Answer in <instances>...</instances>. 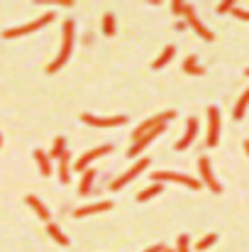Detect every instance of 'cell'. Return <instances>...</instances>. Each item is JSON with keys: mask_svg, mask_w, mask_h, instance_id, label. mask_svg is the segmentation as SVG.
Returning a JSON list of instances; mask_svg holds the SVG:
<instances>
[{"mask_svg": "<svg viewBox=\"0 0 249 252\" xmlns=\"http://www.w3.org/2000/svg\"><path fill=\"white\" fill-rule=\"evenodd\" d=\"M173 57H176V47H173V44H168V47H164V52H162V54H159V57L152 62V69H157V71H159V69H164V66L171 62V59H173Z\"/></svg>", "mask_w": 249, "mask_h": 252, "instance_id": "cell-20", "label": "cell"}, {"mask_svg": "<svg viewBox=\"0 0 249 252\" xmlns=\"http://www.w3.org/2000/svg\"><path fill=\"white\" fill-rule=\"evenodd\" d=\"M198 171H200V184L203 186H208L213 193H222V184L218 181V176H215V171L210 167V159L208 157H200L198 159Z\"/></svg>", "mask_w": 249, "mask_h": 252, "instance_id": "cell-7", "label": "cell"}, {"mask_svg": "<svg viewBox=\"0 0 249 252\" xmlns=\"http://www.w3.org/2000/svg\"><path fill=\"white\" fill-rule=\"evenodd\" d=\"M34 162H37L39 174H42L44 179L52 176V159H49V155H47L44 150H34Z\"/></svg>", "mask_w": 249, "mask_h": 252, "instance_id": "cell-18", "label": "cell"}, {"mask_svg": "<svg viewBox=\"0 0 249 252\" xmlns=\"http://www.w3.org/2000/svg\"><path fill=\"white\" fill-rule=\"evenodd\" d=\"M215 243H218V235H215V233H210V235H205V238H200V240L195 243V250H198V252H205L208 248H213Z\"/></svg>", "mask_w": 249, "mask_h": 252, "instance_id": "cell-25", "label": "cell"}, {"mask_svg": "<svg viewBox=\"0 0 249 252\" xmlns=\"http://www.w3.org/2000/svg\"><path fill=\"white\" fill-rule=\"evenodd\" d=\"M152 181H154V184H162V181H173V184H181V186H186V189H191V191L203 189V184H200V181H195L193 176L181 174V171H154V174H152Z\"/></svg>", "mask_w": 249, "mask_h": 252, "instance_id": "cell-2", "label": "cell"}, {"mask_svg": "<svg viewBox=\"0 0 249 252\" xmlns=\"http://www.w3.org/2000/svg\"><path fill=\"white\" fill-rule=\"evenodd\" d=\"M235 5H237L235 0H225V2H220V5H218V12H220V15H227V12H232V7H235Z\"/></svg>", "mask_w": 249, "mask_h": 252, "instance_id": "cell-27", "label": "cell"}, {"mask_svg": "<svg viewBox=\"0 0 249 252\" xmlns=\"http://www.w3.org/2000/svg\"><path fill=\"white\" fill-rule=\"evenodd\" d=\"M242 147H245V152L249 155V140H245V142H242Z\"/></svg>", "mask_w": 249, "mask_h": 252, "instance_id": "cell-33", "label": "cell"}, {"mask_svg": "<svg viewBox=\"0 0 249 252\" xmlns=\"http://www.w3.org/2000/svg\"><path fill=\"white\" fill-rule=\"evenodd\" d=\"M54 20V12H44L42 17H37L34 22H27V25H22V27H10V30H5L2 32V37L5 39H15V37H25V34H32V32H39L44 25H49Z\"/></svg>", "mask_w": 249, "mask_h": 252, "instance_id": "cell-3", "label": "cell"}, {"mask_svg": "<svg viewBox=\"0 0 249 252\" xmlns=\"http://www.w3.org/2000/svg\"><path fill=\"white\" fill-rule=\"evenodd\" d=\"M183 7H186L183 0H173V2H171V10H173L176 15H183Z\"/></svg>", "mask_w": 249, "mask_h": 252, "instance_id": "cell-29", "label": "cell"}, {"mask_svg": "<svg viewBox=\"0 0 249 252\" xmlns=\"http://www.w3.org/2000/svg\"><path fill=\"white\" fill-rule=\"evenodd\" d=\"M108 152H112V145H100V147H95V150H90V152H85L81 159L74 164V169L76 171H85V169L90 167L98 157H103V155H108Z\"/></svg>", "mask_w": 249, "mask_h": 252, "instance_id": "cell-12", "label": "cell"}, {"mask_svg": "<svg viewBox=\"0 0 249 252\" xmlns=\"http://www.w3.org/2000/svg\"><path fill=\"white\" fill-rule=\"evenodd\" d=\"M183 74H188V76H205V66H200L195 57H186L183 59Z\"/></svg>", "mask_w": 249, "mask_h": 252, "instance_id": "cell-19", "label": "cell"}, {"mask_svg": "<svg viewBox=\"0 0 249 252\" xmlns=\"http://www.w3.org/2000/svg\"><path fill=\"white\" fill-rule=\"evenodd\" d=\"M103 32H105L108 37H112V34L117 32V27H115V15H112V12H105V15H103Z\"/></svg>", "mask_w": 249, "mask_h": 252, "instance_id": "cell-24", "label": "cell"}, {"mask_svg": "<svg viewBox=\"0 0 249 252\" xmlns=\"http://www.w3.org/2000/svg\"><path fill=\"white\" fill-rule=\"evenodd\" d=\"M173 252H191V238H188L186 233L178 235V240H176V250Z\"/></svg>", "mask_w": 249, "mask_h": 252, "instance_id": "cell-26", "label": "cell"}, {"mask_svg": "<svg viewBox=\"0 0 249 252\" xmlns=\"http://www.w3.org/2000/svg\"><path fill=\"white\" fill-rule=\"evenodd\" d=\"M47 235H49V238H52L56 245H61V248H69V243H71V240L66 238V233H64V230H61V228H59L54 220H49V223H47Z\"/></svg>", "mask_w": 249, "mask_h": 252, "instance_id": "cell-16", "label": "cell"}, {"mask_svg": "<svg viewBox=\"0 0 249 252\" xmlns=\"http://www.w3.org/2000/svg\"><path fill=\"white\" fill-rule=\"evenodd\" d=\"M74 37H76V27H74V20H66L64 22V34H61V49L56 54V59L52 64H47V74H56L59 69H64V64L71 59L74 54Z\"/></svg>", "mask_w": 249, "mask_h": 252, "instance_id": "cell-1", "label": "cell"}, {"mask_svg": "<svg viewBox=\"0 0 249 252\" xmlns=\"http://www.w3.org/2000/svg\"><path fill=\"white\" fill-rule=\"evenodd\" d=\"M149 164H152V159H147V157H144V159H137V162L127 169L125 174H120L115 181H110V191H120V189H125V186H127L130 181H135L142 171H147V169H149Z\"/></svg>", "mask_w": 249, "mask_h": 252, "instance_id": "cell-4", "label": "cell"}, {"mask_svg": "<svg viewBox=\"0 0 249 252\" xmlns=\"http://www.w3.org/2000/svg\"><path fill=\"white\" fill-rule=\"evenodd\" d=\"M64 152H66V140H64V137H56V140H54V145H52V150H49L47 155H49V159L54 162V159H59Z\"/></svg>", "mask_w": 249, "mask_h": 252, "instance_id": "cell-23", "label": "cell"}, {"mask_svg": "<svg viewBox=\"0 0 249 252\" xmlns=\"http://www.w3.org/2000/svg\"><path fill=\"white\" fill-rule=\"evenodd\" d=\"M112 208V201H95V203H88L74 211V218H88V216H95V213H105Z\"/></svg>", "mask_w": 249, "mask_h": 252, "instance_id": "cell-13", "label": "cell"}, {"mask_svg": "<svg viewBox=\"0 0 249 252\" xmlns=\"http://www.w3.org/2000/svg\"><path fill=\"white\" fill-rule=\"evenodd\" d=\"M95 176H98V171L95 169H85L81 171V184H79V196H90V191H93V181H95Z\"/></svg>", "mask_w": 249, "mask_h": 252, "instance_id": "cell-15", "label": "cell"}, {"mask_svg": "<svg viewBox=\"0 0 249 252\" xmlns=\"http://www.w3.org/2000/svg\"><path fill=\"white\" fill-rule=\"evenodd\" d=\"M162 191H164V184H152V186H147L144 191H139V193H137V201H139V203H144V201H149V198L159 196Z\"/></svg>", "mask_w": 249, "mask_h": 252, "instance_id": "cell-22", "label": "cell"}, {"mask_svg": "<svg viewBox=\"0 0 249 252\" xmlns=\"http://www.w3.org/2000/svg\"><path fill=\"white\" fill-rule=\"evenodd\" d=\"M56 162H59V181L61 184H69L71 181V152L66 150Z\"/></svg>", "mask_w": 249, "mask_h": 252, "instance_id": "cell-17", "label": "cell"}, {"mask_svg": "<svg viewBox=\"0 0 249 252\" xmlns=\"http://www.w3.org/2000/svg\"><path fill=\"white\" fill-rule=\"evenodd\" d=\"M25 201H27V206H29V208H32V211L37 213V218H39V220L49 223L52 213H49V208H47V206L42 203V198H37L34 193H27V196H25Z\"/></svg>", "mask_w": 249, "mask_h": 252, "instance_id": "cell-14", "label": "cell"}, {"mask_svg": "<svg viewBox=\"0 0 249 252\" xmlns=\"http://www.w3.org/2000/svg\"><path fill=\"white\" fill-rule=\"evenodd\" d=\"M247 108H249V88L240 95V100H237V105H235V110H232V118H235V120H242L245 113H247Z\"/></svg>", "mask_w": 249, "mask_h": 252, "instance_id": "cell-21", "label": "cell"}, {"mask_svg": "<svg viewBox=\"0 0 249 252\" xmlns=\"http://www.w3.org/2000/svg\"><path fill=\"white\" fill-rule=\"evenodd\" d=\"M245 74H247V76H249V69H245Z\"/></svg>", "mask_w": 249, "mask_h": 252, "instance_id": "cell-35", "label": "cell"}, {"mask_svg": "<svg viewBox=\"0 0 249 252\" xmlns=\"http://www.w3.org/2000/svg\"><path fill=\"white\" fill-rule=\"evenodd\" d=\"M0 145H2V137H0Z\"/></svg>", "mask_w": 249, "mask_h": 252, "instance_id": "cell-36", "label": "cell"}, {"mask_svg": "<svg viewBox=\"0 0 249 252\" xmlns=\"http://www.w3.org/2000/svg\"><path fill=\"white\" fill-rule=\"evenodd\" d=\"M186 27H188V25H186V20H178V22H176V30H178V32H183Z\"/></svg>", "mask_w": 249, "mask_h": 252, "instance_id": "cell-32", "label": "cell"}, {"mask_svg": "<svg viewBox=\"0 0 249 252\" xmlns=\"http://www.w3.org/2000/svg\"><path fill=\"white\" fill-rule=\"evenodd\" d=\"M54 5H64V7H71V5H76L74 0H54Z\"/></svg>", "mask_w": 249, "mask_h": 252, "instance_id": "cell-31", "label": "cell"}, {"mask_svg": "<svg viewBox=\"0 0 249 252\" xmlns=\"http://www.w3.org/2000/svg\"><path fill=\"white\" fill-rule=\"evenodd\" d=\"M164 252H173V250H171V248H164Z\"/></svg>", "mask_w": 249, "mask_h": 252, "instance_id": "cell-34", "label": "cell"}, {"mask_svg": "<svg viewBox=\"0 0 249 252\" xmlns=\"http://www.w3.org/2000/svg\"><path fill=\"white\" fill-rule=\"evenodd\" d=\"M173 118H176V110H164V113H159V115H152V118H147L142 125H137V127H135V132H132V142H135V140H139L142 135L152 132L154 127L166 125V123H168V120H173Z\"/></svg>", "mask_w": 249, "mask_h": 252, "instance_id": "cell-5", "label": "cell"}, {"mask_svg": "<svg viewBox=\"0 0 249 252\" xmlns=\"http://www.w3.org/2000/svg\"><path fill=\"white\" fill-rule=\"evenodd\" d=\"M164 130H166V125H159V127H154L152 132H147V135H142L139 140H135V142L130 145V150H127V157H130V159L139 157V155H142V152H144V150H147V147H149V145H152Z\"/></svg>", "mask_w": 249, "mask_h": 252, "instance_id": "cell-8", "label": "cell"}, {"mask_svg": "<svg viewBox=\"0 0 249 252\" xmlns=\"http://www.w3.org/2000/svg\"><path fill=\"white\" fill-rule=\"evenodd\" d=\"M81 120L85 123V125H90V127H120V125H125V123H127V118H125V115L98 118V115H93V113H83Z\"/></svg>", "mask_w": 249, "mask_h": 252, "instance_id": "cell-10", "label": "cell"}, {"mask_svg": "<svg viewBox=\"0 0 249 252\" xmlns=\"http://www.w3.org/2000/svg\"><path fill=\"white\" fill-rule=\"evenodd\" d=\"M208 147H218L220 145V110L215 105L208 108Z\"/></svg>", "mask_w": 249, "mask_h": 252, "instance_id": "cell-9", "label": "cell"}, {"mask_svg": "<svg viewBox=\"0 0 249 252\" xmlns=\"http://www.w3.org/2000/svg\"><path fill=\"white\" fill-rule=\"evenodd\" d=\"M164 248H166L164 243H159V245H152V248H147L144 252H164Z\"/></svg>", "mask_w": 249, "mask_h": 252, "instance_id": "cell-30", "label": "cell"}, {"mask_svg": "<svg viewBox=\"0 0 249 252\" xmlns=\"http://www.w3.org/2000/svg\"><path fill=\"white\" fill-rule=\"evenodd\" d=\"M232 15L237 17V20H242V22H249V10H245V7H232Z\"/></svg>", "mask_w": 249, "mask_h": 252, "instance_id": "cell-28", "label": "cell"}, {"mask_svg": "<svg viewBox=\"0 0 249 252\" xmlns=\"http://www.w3.org/2000/svg\"><path fill=\"white\" fill-rule=\"evenodd\" d=\"M198 127H200V123H198L195 118H188V123H186V132H183V137L176 142V152H186V150L195 142V137H198Z\"/></svg>", "mask_w": 249, "mask_h": 252, "instance_id": "cell-11", "label": "cell"}, {"mask_svg": "<svg viewBox=\"0 0 249 252\" xmlns=\"http://www.w3.org/2000/svg\"><path fill=\"white\" fill-rule=\"evenodd\" d=\"M183 17H186V25H191V30H193L200 39H205V42H213V39H215V34H213V32L203 25V20L195 15L193 5H188V2H186V7H183Z\"/></svg>", "mask_w": 249, "mask_h": 252, "instance_id": "cell-6", "label": "cell"}]
</instances>
